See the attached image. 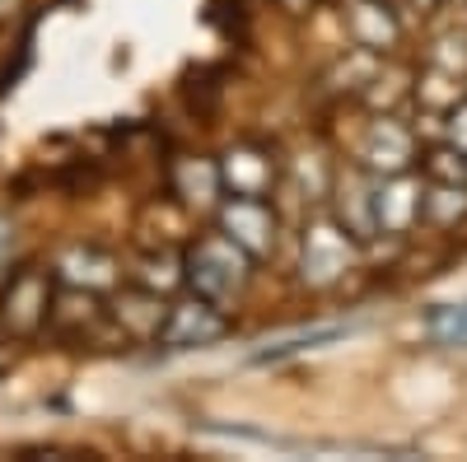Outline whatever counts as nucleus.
I'll list each match as a JSON object with an SVG mask.
<instances>
[{"mask_svg":"<svg viewBox=\"0 0 467 462\" xmlns=\"http://www.w3.org/2000/svg\"><path fill=\"white\" fill-rule=\"evenodd\" d=\"M182 276H187V290L206 294L211 303L229 308L234 299H239L253 281V257L234 243L229 234H220V229H211V234L192 239L187 252H182Z\"/></svg>","mask_w":467,"mask_h":462,"instance_id":"obj_1","label":"nucleus"},{"mask_svg":"<svg viewBox=\"0 0 467 462\" xmlns=\"http://www.w3.org/2000/svg\"><path fill=\"white\" fill-rule=\"evenodd\" d=\"M360 262V239L337 220V215H314L304 224L299 239V281L308 290H332L341 285Z\"/></svg>","mask_w":467,"mask_h":462,"instance_id":"obj_2","label":"nucleus"},{"mask_svg":"<svg viewBox=\"0 0 467 462\" xmlns=\"http://www.w3.org/2000/svg\"><path fill=\"white\" fill-rule=\"evenodd\" d=\"M52 294H57V272L37 262H19L0 285V323L10 336H37L47 327L52 313Z\"/></svg>","mask_w":467,"mask_h":462,"instance_id":"obj_3","label":"nucleus"},{"mask_svg":"<svg viewBox=\"0 0 467 462\" xmlns=\"http://www.w3.org/2000/svg\"><path fill=\"white\" fill-rule=\"evenodd\" d=\"M229 332V318L224 308L211 303L206 294L187 290L178 299H169V313H164V327H160V345H169V351H202V345L220 341Z\"/></svg>","mask_w":467,"mask_h":462,"instance_id":"obj_4","label":"nucleus"},{"mask_svg":"<svg viewBox=\"0 0 467 462\" xmlns=\"http://www.w3.org/2000/svg\"><path fill=\"white\" fill-rule=\"evenodd\" d=\"M215 229H220V234H229L234 243H239L257 262V257H266L271 248H276L281 220H276V210L266 206V197H220Z\"/></svg>","mask_w":467,"mask_h":462,"instance_id":"obj_5","label":"nucleus"},{"mask_svg":"<svg viewBox=\"0 0 467 462\" xmlns=\"http://www.w3.org/2000/svg\"><path fill=\"white\" fill-rule=\"evenodd\" d=\"M220 182H224V197H266L276 187V154L257 140H239L220 154Z\"/></svg>","mask_w":467,"mask_h":462,"instance_id":"obj_6","label":"nucleus"},{"mask_svg":"<svg viewBox=\"0 0 467 462\" xmlns=\"http://www.w3.org/2000/svg\"><path fill=\"white\" fill-rule=\"evenodd\" d=\"M164 313H169V294L150 290V285L112 290V303H108V323L127 341H154L164 327Z\"/></svg>","mask_w":467,"mask_h":462,"instance_id":"obj_7","label":"nucleus"},{"mask_svg":"<svg viewBox=\"0 0 467 462\" xmlns=\"http://www.w3.org/2000/svg\"><path fill=\"white\" fill-rule=\"evenodd\" d=\"M420 201H425V182L407 169V173H388L374 178V215H379V234L402 239L407 229L420 220Z\"/></svg>","mask_w":467,"mask_h":462,"instance_id":"obj_8","label":"nucleus"},{"mask_svg":"<svg viewBox=\"0 0 467 462\" xmlns=\"http://www.w3.org/2000/svg\"><path fill=\"white\" fill-rule=\"evenodd\" d=\"M332 215L356 234L360 243H374L379 239V215H374V173L365 164L346 169L332 187Z\"/></svg>","mask_w":467,"mask_h":462,"instance_id":"obj_9","label":"nucleus"},{"mask_svg":"<svg viewBox=\"0 0 467 462\" xmlns=\"http://www.w3.org/2000/svg\"><path fill=\"white\" fill-rule=\"evenodd\" d=\"M374 178L388 173H407L416 164V131L402 127L398 118H374L369 136H365V159H360Z\"/></svg>","mask_w":467,"mask_h":462,"instance_id":"obj_10","label":"nucleus"},{"mask_svg":"<svg viewBox=\"0 0 467 462\" xmlns=\"http://www.w3.org/2000/svg\"><path fill=\"white\" fill-rule=\"evenodd\" d=\"M57 281L61 285H80V290H94V294H108V290H117V257L112 252H103L99 243H70V248H61L57 252Z\"/></svg>","mask_w":467,"mask_h":462,"instance_id":"obj_11","label":"nucleus"},{"mask_svg":"<svg viewBox=\"0 0 467 462\" xmlns=\"http://www.w3.org/2000/svg\"><path fill=\"white\" fill-rule=\"evenodd\" d=\"M341 19H346L350 37H356V47L379 52V56H388L402 37V19H398V10H388V0H346Z\"/></svg>","mask_w":467,"mask_h":462,"instance_id":"obj_12","label":"nucleus"},{"mask_svg":"<svg viewBox=\"0 0 467 462\" xmlns=\"http://www.w3.org/2000/svg\"><path fill=\"white\" fill-rule=\"evenodd\" d=\"M103 318H108V308L99 303V294H94V290L61 285V281H57V294H52V313H47V323H52L61 336H85V332H94Z\"/></svg>","mask_w":467,"mask_h":462,"instance_id":"obj_13","label":"nucleus"},{"mask_svg":"<svg viewBox=\"0 0 467 462\" xmlns=\"http://www.w3.org/2000/svg\"><path fill=\"white\" fill-rule=\"evenodd\" d=\"M173 191L187 201V206H202V210H215L220 197H224V182H220V164L206 159V154H182L173 164Z\"/></svg>","mask_w":467,"mask_h":462,"instance_id":"obj_14","label":"nucleus"},{"mask_svg":"<svg viewBox=\"0 0 467 462\" xmlns=\"http://www.w3.org/2000/svg\"><path fill=\"white\" fill-rule=\"evenodd\" d=\"M420 215L440 224V229H453L467 220V178L462 182H425V201H420Z\"/></svg>","mask_w":467,"mask_h":462,"instance_id":"obj_15","label":"nucleus"},{"mask_svg":"<svg viewBox=\"0 0 467 462\" xmlns=\"http://www.w3.org/2000/svg\"><path fill=\"white\" fill-rule=\"evenodd\" d=\"M136 285H150V290H160V294L182 290V285H187V276H182V252H169V248L145 252V257L136 262Z\"/></svg>","mask_w":467,"mask_h":462,"instance_id":"obj_16","label":"nucleus"},{"mask_svg":"<svg viewBox=\"0 0 467 462\" xmlns=\"http://www.w3.org/2000/svg\"><path fill=\"white\" fill-rule=\"evenodd\" d=\"M416 98H420V108H431V112H449L453 103H462V75L425 66L420 85H416Z\"/></svg>","mask_w":467,"mask_h":462,"instance_id":"obj_17","label":"nucleus"},{"mask_svg":"<svg viewBox=\"0 0 467 462\" xmlns=\"http://www.w3.org/2000/svg\"><path fill=\"white\" fill-rule=\"evenodd\" d=\"M425 332H431L435 345L462 351V345H467V299H462V303H444V308H435L431 323H425Z\"/></svg>","mask_w":467,"mask_h":462,"instance_id":"obj_18","label":"nucleus"},{"mask_svg":"<svg viewBox=\"0 0 467 462\" xmlns=\"http://www.w3.org/2000/svg\"><path fill=\"white\" fill-rule=\"evenodd\" d=\"M425 178L431 182H462L467 178V154L449 140H440L431 154H425Z\"/></svg>","mask_w":467,"mask_h":462,"instance_id":"obj_19","label":"nucleus"},{"mask_svg":"<svg viewBox=\"0 0 467 462\" xmlns=\"http://www.w3.org/2000/svg\"><path fill=\"white\" fill-rule=\"evenodd\" d=\"M425 66H435V70H449V75H467V43L458 33H444L435 37V47H431V61Z\"/></svg>","mask_w":467,"mask_h":462,"instance_id":"obj_20","label":"nucleus"},{"mask_svg":"<svg viewBox=\"0 0 467 462\" xmlns=\"http://www.w3.org/2000/svg\"><path fill=\"white\" fill-rule=\"evenodd\" d=\"M444 140H449V145H458V149L467 154V98H462V103H453V108L444 112Z\"/></svg>","mask_w":467,"mask_h":462,"instance_id":"obj_21","label":"nucleus"},{"mask_svg":"<svg viewBox=\"0 0 467 462\" xmlns=\"http://www.w3.org/2000/svg\"><path fill=\"white\" fill-rule=\"evenodd\" d=\"M402 5H407L411 15H435V10H440V0H402Z\"/></svg>","mask_w":467,"mask_h":462,"instance_id":"obj_22","label":"nucleus"},{"mask_svg":"<svg viewBox=\"0 0 467 462\" xmlns=\"http://www.w3.org/2000/svg\"><path fill=\"white\" fill-rule=\"evenodd\" d=\"M19 10H24V0H0V24L19 19Z\"/></svg>","mask_w":467,"mask_h":462,"instance_id":"obj_23","label":"nucleus"},{"mask_svg":"<svg viewBox=\"0 0 467 462\" xmlns=\"http://www.w3.org/2000/svg\"><path fill=\"white\" fill-rule=\"evenodd\" d=\"M276 5H281V10H290V15H304L308 5H314V0H276Z\"/></svg>","mask_w":467,"mask_h":462,"instance_id":"obj_24","label":"nucleus"}]
</instances>
